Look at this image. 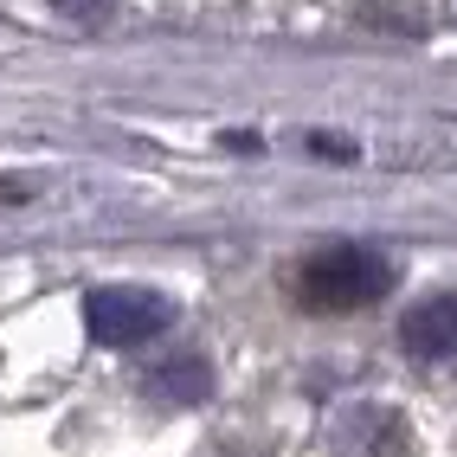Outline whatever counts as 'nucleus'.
<instances>
[{"label": "nucleus", "mask_w": 457, "mask_h": 457, "mask_svg": "<svg viewBox=\"0 0 457 457\" xmlns=\"http://www.w3.org/2000/svg\"><path fill=\"white\" fill-rule=\"evenodd\" d=\"M303 148H316V155H328V162H354L361 155V148L342 142V136H303Z\"/></svg>", "instance_id": "39448f33"}, {"label": "nucleus", "mask_w": 457, "mask_h": 457, "mask_svg": "<svg viewBox=\"0 0 457 457\" xmlns=\"http://www.w3.org/2000/svg\"><path fill=\"white\" fill-rule=\"evenodd\" d=\"M174 322V296L148 284H97L84 296V328L104 348H142Z\"/></svg>", "instance_id": "f03ea898"}, {"label": "nucleus", "mask_w": 457, "mask_h": 457, "mask_svg": "<svg viewBox=\"0 0 457 457\" xmlns=\"http://www.w3.org/2000/svg\"><path fill=\"white\" fill-rule=\"evenodd\" d=\"M290 290L316 316H348V310H368V303H380L393 290V264L374 245H322L316 258L296 264Z\"/></svg>", "instance_id": "f257e3e1"}, {"label": "nucleus", "mask_w": 457, "mask_h": 457, "mask_svg": "<svg viewBox=\"0 0 457 457\" xmlns=\"http://www.w3.org/2000/svg\"><path fill=\"white\" fill-rule=\"evenodd\" d=\"M400 342L419 361H457V290L419 296L412 310L400 316Z\"/></svg>", "instance_id": "7ed1b4c3"}, {"label": "nucleus", "mask_w": 457, "mask_h": 457, "mask_svg": "<svg viewBox=\"0 0 457 457\" xmlns=\"http://www.w3.org/2000/svg\"><path fill=\"white\" fill-rule=\"evenodd\" d=\"M142 393L148 400H168V406H194V400L212 393V368L200 354H174V361H162V368L142 374Z\"/></svg>", "instance_id": "20e7f679"}]
</instances>
